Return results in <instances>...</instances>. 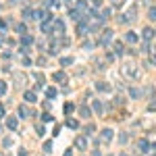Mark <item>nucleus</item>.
I'll use <instances>...</instances> for the list:
<instances>
[{
	"mask_svg": "<svg viewBox=\"0 0 156 156\" xmlns=\"http://www.w3.org/2000/svg\"><path fill=\"white\" fill-rule=\"evenodd\" d=\"M152 65H154V67H156V54H154V56H152Z\"/></svg>",
	"mask_w": 156,
	"mask_h": 156,
	"instance_id": "obj_45",
	"label": "nucleus"
},
{
	"mask_svg": "<svg viewBox=\"0 0 156 156\" xmlns=\"http://www.w3.org/2000/svg\"><path fill=\"white\" fill-rule=\"evenodd\" d=\"M52 31L60 38V36H65V23L60 21V19H54V25H52Z\"/></svg>",
	"mask_w": 156,
	"mask_h": 156,
	"instance_id": "obj_2",
	"label": "nucleus"
},
{
	"mask_svg": "<svg viewBox=\"0 0 156 156\" xmlns=\"http://www.w3.org/2000/svg\"><path fill=\"white\" fill-rule=\"evenodd\" d=\"M148 19H150V21H156V6H152V8L148 10Z\"/></svg>",
	"mask_w": 156,
	"mask_h": 156,
	"instance_id": "obj_27",
	"label": "nucleus"
},
{
	"mask_svg": "<svg viewBox=\"0 0 156 156\" xmlns=\"http://www.w3.org/2000/svg\"><path fill=\"white\" fill-rule=\"evenodd\" d=\"M94 131H96V125H94V123H90V125L85 127V135H92Z\"/></svg>",
	"mask_w": 156,
	"mask_h": 156,
	"instance_id": "obj_26",
	"label": "nucleus"
},
{
	"mask_svg": "<svg viewBox=\"0 0 156 156\" xmlns=\"http://www.w3.org/2000/svg\"><path fill=\"white\" fill-rule=\"evenodd\" d=\"M58 48H60V44L52 40V42H50V50H48V52H50V54H58Z\"/></svg>",
	"mask_w": 156,
	"mask_h": 156,
	"instance_id": "obj_18",
	"label": "nucleus"
},
{
	"mask_svg": "<svg viewBox=\"0 0 156 156\" xmlns=\"http://www.w3.org/2000/svg\"><path fill=\"white\" fill-rule=\"evenodd\" d=\"M29 115H31V110H29L27 106H23V104H21V106H19V117H21V119H27Z\"/></svg>",
	"mask_w": 156,
	"mask_h": 156,
	"instance_id": "obj_14",
	"label": "nucleus"
},
{
	"mask_svg": "<svg viewBox=\"0 0 156 156\" xmlns=\"http://www.w3.org/2000/svg\"><path fill=\"white\" fill-rule=\"evenodd\" d=\"M129 94H131V98H140V90H137V87H131Z\"/></svg>",
	"mask_w": 156,
	"mask_h": 156,
	"instance_id": "obj_30",
	"label": "nucleus"
},
{
	"mask_svg": "<svg viewBox=\"0 0 156 156\" xmlns=\"http://www.w3.org/2000/svg\"><path fill=\"white\" fill-rule=\"evenodd\" d=\"M69 17H71L73 21H79V19H81V13H79L77 8H75V6H73V8L69 10Z\"/></svg>",
	"mask_w": 156,
	"mask_h": 156,
	"instance_id": "obj_16",
	"label": "nucleus"
},
{
	"mask_svg": "<svg viewBox=\"0 0 156 156\" xmlns=\"http://www.w3.org/2000/svg\"><path fill=\"white\" fill-rule=\"evenodd\" d=\"M31 42H34V38H31L29 34H23V36H21V44H23V46H29Z\"/></svg>",
	"mask_w": 156,
	"mask_h": 156,
	"instance_id": "obj_19",
	"label": "nucleus"
},
{
	"mask_svg": "<svg viewBox=\"0 0 156 156\" xmlns=\"http://www.w3.org/2000/svg\"><path fill=\"white\" fill-rule=\"evenodd\" d=\"M137 148H140V152L148 154V152H150V142H148V140H140V142H137Z\"/></svg>",
	"mask_w": 156,
	"mask_h": 156,
	"instance_id": "obj_7",
	"label": "nucleus"
},
{
	"mask_svg": "<svg viewBox=\"0 0 156 156\" xmlns=\"http://www.w3.org/2000/svg\"><path fill=\"white\" fill-rule=\"evenodd\" d=\"M23 19H34V10H31L29 6L23 8Z\"/></svg>",
	"mask_w": 156,
	"mask_h": 156,
	"instance_id": "obj_21",
	"label": "nucleus"
},
{
	"mask_svg": "<svg viewBox=\"0 0 156 156\" xmlns=\"http://www.w3.org/2000/svg\"><path fill=\"white\" fill-rule=\"evenodd\" d=\"M6 94V81H0V96Z\"/></svg>",
	"mask_w": 156,
	"mask_h": 156,
	"instance_id": "obj_33",
	"label": "nucleus"
},
{
	"mask_svg": "<svg viewBox=\"0 0 156 156\" xmlns=\"http://www.w3.org/2000/svg\"><path fill=\"white\" fill-rule=\"evenodd\" d=\"M46 96L48 98H56V87H48L46 90Z\"/></svg>",
	"mask_w": 156,
	"mask_h": 156,
	"instance_id": "obj_25",
	"label": "nucleus"
},
{
	"mask_svg": "<svg viewBox=\"0 0 156 156\" xmlns=\"http://www.w3.org/2000/svg\"><path fill=\"white\" fill-rule=\"evenodd\" d=\"M104 58H106V63H113V60H115V54H110V52H106V54H104Z\"/></svg>",
	"mask_w": 156,
	"mask_h": 156,
	"instance_id": "obj_35",
	"label": "nucleus"
},
{
	"mask_svg": "<svg viewBox=\"0 0 156 156\" xmlns=\"http://www.w3.org/2000/svg\"><path fill=\"white\" fill-rule=\"evenodd\" d=\"M67 127H71V129H77V127H79V123L75 121V119H69V121H67Z\"/></svg>",
	"mask_w": 156,
	"mask_h": 156,
	"instance_id": "obj_29",
	"label": "nucleus"
},
{
	"mask_svg": "<svg viewBox=\"0 0 156 156\" xmlns=\"http://www.w3.org/2000/svg\"><path fill=\"white\" fill-rule=\"evenodd\" d=\"M60 65H63V67H69V65H73V58H71V56H63V58H60Z\"/></svg>",
	"mask_w": 156,
	"mask_h": 156,
	"instance_id": "obj_23",
	"label": "nucleus"
},
{
	"mask_svg": "<svg viewBox=\"0 0 156 156\" xmlns=\"http://www.w3.org/2000/svg\"><path fill=\"white\" fill-rule=\"evenodd\" d=\"M17 125H19L17 117H8V119H6V127H8L10 131H15V129H17Z\"/></svg>",
	"mask_w": 156,
	"mask_h": 156,
	"instance_id": "obj_10",
	"label": "nucleus"
},
{
	"mask_svg": "<svg viewBox=\"0 0 156 156\" xmlns=\"http://www.w3.org/2000/svg\"><path fill=\"white\" fill-rule=\"evenodd\" d=\"M4 113H6V108H4V104H0V119L4 117Z\"/></svg>",
	"mask_w": 156,
	"mask_h": 156,
	"instance_id": "obj_42",
	"label": "nucleus"
},
{
	"mask_svg": "<svg viewBox=\"0 0 156 156\" xmlns=\"http://www.w3.org/2000/svg\"><path fill=\"white\" fill-rule=\"evenodd\" d=\"M110 42H113V31H110V29H106V31L102 34V38H100V44H102V46H106V44H110Z\"/></svg>",
	"mask_w": 156,
	"mask_h": 156,
	"instance_id": "obj_5",
	"label": "nucleus"
},
{
	"mask_svg": "<svg viewBox=\"0 0 156 156\" xmlns=\"http://www.w3.org/2000/svg\"><path fill=\"white\" fill-rule=\"evenodd\" d=\"M15 79H17L19 83H25V75H21V73H15Z\"/></svg>",
	"mask_w": 156,
	"mask_h": 156,
	"instance_id": "obj_34",
	"label": "nucleus"
},
{
	"mask_svg": "<svg viewBox=\"0 0 156 156\" xmlns=\"http://www.w3.org/2000/svg\"><path fill=\"white\" fill-rule=\"evenodd\" d=\"M6 27H8V23H6L4 19H0V29H6Z\"/></svg>",
	"mask_w": 156,
	"mask_h": 156,
	"instance_id": "obj_40",
	"label": "nucleus"
},
{
	"mask_svg": "<svg viewBox=\"0 0 156 156\" xmlns=\"http://www.w3.org/2000/svg\"><path fill=\"white\" fill-rule=\"evenodd\" d=\"M23 98H25V100H27L29 104H34V102L38 100V96H36V92H34V90H27V92L23 94Z\"/></svg>",
	"mask_w": 156,
	"mask_h": 156,
	"instance_id": "obj_8",
	"label": "nucleus"
},
{
	"mask_svg": "<svg viewBox=\"0 0 156 156\" xmlns=\"http://www.w3.org/2000/svg\"><path fill=\"white\" fill-rule=\"evenodd\" d=\"M85 29H87V25H85V23H83V21H81V23H79V27H77L79 36H85Z\"/></svg>",
	"mask_w": 156,
	"mask_h": 156,
	"instance_id": "obj_28",
	"label": "nucleus"
},
{
	"mask_svg": "<svg viewBox=\"0 0 156 156\" xmlns=\"http://www.w3.org/2000/svg\"><path fill=\"white\" fill-rule=\"evenodd\" d=\"M75 146H77L79 150H87V142H85V137H75Z\"/></svg>",
	"mask_w": 156,
	"mask_h": 156,
	"instance_id": "obj_11",
	"label": "nucleus"
},
{
	"mask_svg": "<svg viewBox=\"0 0 156 156\" xmlns=\"http://www.w3.org/2000/svg\"><path fill=\"white\" fill-rule=\"evenodd\" d=\"M73 110H75V106H73V104H71V102H69V104H67V106H65V113H67V115H71V113H73Z\"/></svg>",
	"mask_w": 156,
	"mask_h": 156,
	"instance_id": "obj_32",
	"label": "nucleus"
},
{
	"mask_svg": "<svg viewBox=\"0 0 156 156\" xmlns=\"http://www.w3.org/2000/svg\"><path fill=\"white\" fill-rule=\"evenodd\" d=\"M15 29H17V34H21V36H23V34H27V25H25V23H17V27H15Z\"/></svg>",
	"mask_w": 156,
	"mask_h": 156,
	"instance_id": "obj_22",
	"label": "nucleus"
},
{
	"mask_svg": "<svg viewBox=\"0 0 156 156\" xmlns=\"http://www.w3.org/2000/svg\"><path fill=\"white\" fill-rule=\"evenodd\" d=\"M27 52H29V48H27V46H23V44H21V54H27Z\"/></svg>",
	"mask_w": 156,
	"mask_h": 156,
	"instance_id": "obj_41",
	"label": "nucleus"
},
{
	"mask_svg": "<svg viewBox=\"0 0 156 156\" xmlns=\"http://www.w3.org/2000/svg\"><path fill=\"white\" fill-rule=\"evenodd\" d=\"M79 115H81V117H92V110H90L87 106H81V108H79Z\"/></svg>",
	"mask_w": 156,
	"mask_h": 156,
	"instance_id": "obj_24",
	"label": "nucleus"
},
{
	"mask_svg": "<svg viewBox=\"0 0 156 156\" xmlns=\"http://www.w3.org/2000/svg\"><path fill=\"white\" fill-rule=\"evenodd\" d=\"M135 13H137V6H135V4H131V6H129V10L125 13V17H127V23H131V21L135 19Z\"/></svg>",
	"mask_w": 156,
	"mask_h": 156,
	"instance_id": "obj_6",
	"label": "nucleus"
},
{
	"mask_svg": "<svg viewBox=\"0 0 156 156\" xmlns=\"http://www.w3.org/2000/svg\"><path fill=\"white\" fill-rule=\"evenodd\" d=\"M154 31H156V29H154Z\"/></svg>",
	"mask_w": 156,
	"mask_h": 156,
	"instance_id": "obj_49",
	"label": "nucleus"
},
{
	"mask_svg": "<svg viewBox=\"0 0 156 156\" xmlns=\"http://www.w3.org/2000/svg\"><path fill=\"white\" fill-rule=\"evenodd\" d=\"M44 150H46V152H50V150H52V144H50V142H46V144H44Z\"/></svg>",
	"mask_w": 156,
	"mask_h": 156,
	"instance_id": "obj_39",
	"label": "nucleus"
},
{
	"mask_svg": "<svg viewBox=\"0 0 156 156\" xmlns=\"http://www.w3.org/2000/svg\"><path fill=\"white\" fill-rule=\"evenodd\" d=\"M96 90H98V92H110V83H106V81H98V83H96Z\"/></svg>",
	"mask_w": 156,
	"mask_h": 156,
	"instance_id": "obj_12",
	"label": "nucleus"
},
{
	"mask_svg": "<svg viewBox=\"0 0 156 156\" xmlns=\"http://www.w3.org/2000/svg\"><path fill=\"white\" fill-rule=\"evenodd\" d=\"M123 71H125V75H129L131 79H137V77H140V73H137V69H135V65H133V63H125V65H123Z\"/></svg>",
	"mask_w": 156,
	"mask_h": 156,
	"instance_id": "obj_1",
	"label": "nucleus"
},
{
	"mask_svg": "<svg viewBox=\"0 0 156 156\" xmlns=\"http://www.w3.org/2000/svg\"><path fill=\"white\" fill-rule=\"evenodd\" d=\"M152 148H154V150H156V144H154V146H152Z\"/></svg>",
	"mask_w": 156,
	"mask_h": 156,
	"instance_id": "obj_47",
	"label": "nucleus"
},
{
	"mask_svg": "<svg viewBox=\"0 0 156 156\" xmlns=\"http://www.w3.org/2000/svg\"><path fill=\"white\" fill-rule=\"evenodd\" d=\"M119 156H129V154H119Z\"/></svg>",
	"mask_w": 156,
	"mask_h": 156,
	"instance_id": "obj_46",
	"label": "nucleus"
},
{
	"mask_svg": "<svg viewBox=\"0 0 156 156\" xmlns=\"http://www.w3.org/2000/svg\"><path fill=\"white\" fill-rule=\"evenodd\" d=\"M125 40H127L129 44H135V42H137V36H135V31H127V34H125Z\"/></svg>",
	"mask_w": 156,
	"mask_h": 156,
	"instance_id": "obj_17",
	"label": "nucleus"
},
{
	"mask_svg": "<svg viewBox=\"0 0 156 156\" xmlns=\"http://www.w3.org/2000/svg\"><path fill=\"white\" fill-rule=\"evenodd\" d=\"M127 142H129V135L121 133V135H119V144H127Z\"/></svg>",
	"mask_w": 156,
	"mask_h": 156,
	"instance_id": "obj_31",
	"label": "nucleus"
},
{
	"mask_svg": "<svg viewBox=\"0 0 156 156\" xmlns=\"http://www.w3.org/2000/svg\"><path fill=\"white\" fill-rule=\"evenodd\" d=\"M92 108H94L98 115H102V110H104V106H102V102H100V100H94V102H92Z\"/></svg>",
	"mask_w": 156,
	"mask_h": 156,
	"instance_id": "obj_15",
	"label": "nucleus"
},
{
	"mask_svg": "<svg viewBox=\"0 0 156 156\" xmlns=\"http://www.w3.org/2000/svg\"><path fill=\"white\" fill-rule=\"evenodd\" d=\"M113 48H115V54H117V56H121V54L125 52V48H123V44H121V42H115V46H113Z\"/></svg>",
	"mask_w": 156,
	"mask_h": 156,
	"instance_id": "obj_20",
	"label": "nucleus"
},
{
	"mask_svg": "<svg viewBox=\"0 0 156 156\" xmlns=\"http://www.w3.org/2000/svg\"><path fill=\"white\" fill-rule=\"evenodd\" d=\"M50 2H52V4H54V6H56V8H58V6H60V0H50Z\"/></svg>",
	"mask_w": 156,
	"mask_h": 156,
	"instance_id": "obj_44",
	"label": "nucleus"
},
{
	"mask_svg": "<svg viewBox=\"0 0 156 156\" xmlns=\"http://www.w3.org/2000/svg\"><path fill=\"white\" fill-rule=\"evenodd\" d=\"M113 133H115V131H113V129H108V127H106V129H102V131H100V142H102V144H108V142L113 140Z\"/></svg>",
	"mask_w": 156,
	"mask_h": 156,
	"instance_id": "obj_3",
	"label": "nucleus"
},
{
	"mask_svg": "<svg viewBox=\"0 0 156 156\" xmlns=\"http://www.w3.org/2000/svg\"><path fill=\"white\" fill-rule=\"evenodd\" d=\"M50 15L44 10V8H38V10H34V19H38V21H46Z\"/></svg>",
	"mask_w": 156,
	"mask_h": 156,
	"instance_id": "obj_4",
	"label": "nucleus"
},
{
	"mask_svg": "<svg viewBox=\"0 0 156 156\" xmlns=\"http://www.w3.org/2000/svg\"><path fill=\"white\" fill-rule=\"evenodd\" d=\"M42 121H46V123H48V121H52V115H48V113H44V115H42Z\"/></svg>",
	"mask_w": 156,
	"mask_h": 156,
	"instance_id": "obj_38",
	"label": "nucleus"
},
{
	"mask_svg": "<svg viewBox=\"0 0 156 156\" xmlns=\"http://www.w3.org/2000/svg\"><path fill=\"white\" fill-rule=\"evenodd\" d=\"M98 6H102V0H94V8H98Z\"/></svg>",
	"mask_w": 156,
	"mask_h": 156,
	"instance_id": "obj_43",
	"label": "nucleus"
},
{
	"mask_svg": "<svg viewBox=\"0 0 156 156\" xmlns=\"http://www.w3.org/2000/svg\"><path fill=\"white\" fill-rule=\"evenodd\" d=\"M0 156H4V154H0Z\"/></svg>",
	"mask_w": 156,
	"mask_h": 156,
	"instance_id": "obj_48",
	"label": "nucleus"
},
{
	"mask_svg": "<svg viewBox=\"0 0 156 156\" xmlns=\"http://www.w3.org/2000/svg\"><path fill=\"white\" fill-rule=\"evenodd\" d=\"M2 144H4V148H8V146H13V140H10V137H4Z\"/></svg>",
	"mask_w": 156,
	"mask_h": 156,
	"instance_id": "obj_37",
	"label": "nucleus"
},
{
	"mask_svg": "<svg viewBox=\"0 0 156 156\" xmlns=\"http://www.w3.org/2000/svg\"><path fill=\"white\" fill-rule=\"evenodd\" d=\"M154 34H156V31H154V29H152V27H146V29L142 31V38L146 40V42H150V40L154 38Z\"/></svg>",
	"mask_w": 156,
	"mask_h": 156,
	"instance_id": "obj_9",
	"label": "nucleus"
},
{
	"mask_svg": "<svg viewBox=\"0 0 156 156\" xmlns=\"http://www.w3.org/2000/svg\"><path fill=\"white\" fill-rule=\"evenodd\" d=\"M36 131H38V135H40V137H42V135H44V127H42V125H40V123H38V125H36Z\"/></svg>",
	"mask_w": 156,
	"mask_h": 156,
	"instance_id": "obj_36",
	"label": "nucleus"
},
{
	"mask_svg": "<svg viewBox=\"0 0 156 156\" xmlns=\"http://www.w3.org/2000/svg\"><path fill=\"white\" fill-rule=\"evenodd\" d=\"M52 79H54L56 83H65V81H67V75H65L63 71H56V73L52 75Z\"/></svg>",
	"mask_w": 156,
	"mask_h": 156,
	"instance_id": "obj_13",
	"label": "nucleus"
}]
</instances>
